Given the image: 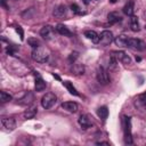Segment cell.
<instances>
[{
    "instance_id": "6",
    "label": "cell",
    "mask_w": 146,
    "mask_h": 146,
    "mask_svg": "<svg viewBox=\"0 0 146 146\" xmlns=\"http://www.w3.org/2000/svg\"><path fill=\"white\" fill-rule=\"evenodd\" d=\"M97 80L100 84L103 86H106L110 83V75H108V72L103 67V66H99L98 70H97Z\"/></svg>"
},
{
    "instance_id": "7",
    "label": "cell",
    "mask_w": 146,
    "mask_h": 146,
    "mask_svg": "<svg viewBox=\"0 0 146 146\" xmlns=\"http://www.w3.org/2000/svg\"><path fill=\"white\" fill-rule=\"evenodd\" d=\"M113 41V33L108 30H104L99 34V43L102 46H108Z\"/></svg>"
},
{
    "instance_id": "5",
    "label": "cell",
    "mask_w": 146,
    "mask_h": 146,
    "mask_svg": "<svg viewBox=\"0 0 146 146\" xmlns=\"http://www.w3.org/2000/svg\"><path fill=\"white\" fill-rule=\"evenodd\" d=\"M128 47L133 49V50H138V51H143V50L146 49L145 42L143 40H140V39H135V38H129Z\"/></svg>"
},
{
    "instance_id": "9",
    "label": "cell",
    "mask_w": 146,
    "mask_h": 146,
    "mask_svg": "<svg viewBox=\"0 0 146 146\" xmlns=\"http://www.w3.org/2000/svg\"><path fill=\"white\" fill-rule=\"evenodd\" d=\"M78 122H79V124H80V127H81L82 129H88V128H90V127L94 124L91 117H90L88 114H82V115H80Z\"/></svg>"
},
{
    "instance_id": "24",
    "label": "cell",
    "mask_w": 146,
    "mask_h": 146,
    "mask_svg": "<svg viewBox=\"0 0 146 146\" xmlns=\"http://www.w3.org/2000/svg\"><path fill=\"white\" fill-rule=\"evenodd\" d=\"M63 84L65 86V88L68 90V92H70L71 95H74V96H78V95H79V92L76 91V89L74 88V86H73L70 81H64Z\"/></svg>"
},
{
    "instance_id": "20",
    "label": "cell",
    "mask_w": 146,
    "mask_h": 146,
    "mask_svg": "<svg viewBox=\"0 0 146 146\" xmlns=\"http://www.w3.org/2000/svg\"><path fill=\"white\" fill-rule=\"evenodd\" d=\"M36 107L35 106H32V107H29L27 110H25V112L23 113V116H24V119H26V120H30V119H33L34 116H35V114H36Z\"/></svg>"
},
{
    "instance_id": "8",
    "label": "cell",
    "mask_w": 146,
    "mask_h": 146,
    "mask_svg": "<svg viewBox=\"0 0 146 146\" xmlns=\"http://www.w3.org/2000/svg\"><path fill=\"white\" fill-rule=\"evenodd\" d=\"M1 127L5 131H13L16 128V121L14 117H2L1 119Z\"/></svg>"
},
{
    "instance_id": "32",
    "label": "cell",
    "mask_w": 146,
    "mask_h": 146,
    "mask_svg": "<svg viewBox=\"0 0 146 146\" xmlns=\"http://www.w3.org/2000/svg\"><path fill=\"white\" fill-rule=\"evenodd\" d=\"M83 1V3H86V5H89V2H90V0H82Z\"/></svg>"
},
{
    "instance_id": "4",
    "label": "cell",
    "mask_w": 146,
    "mask_h": 146,
    "mask_svg": "<svg viewBox=\"0 0 146 146\" xmlns=\"http://www.w3.org/2000/svg\"><path fill=\"white\" fill-rule=\"evenodd\" d=\"M111 56L119 63H122V64H131V58L130 56L124 52V51H112Z\"/></svg>"
},
{
    "instance_id": "22",
    "label": "cell",
    "mask_w": 146,
    "mask_h": 146,
    "mask_svg": "<svg viewBox=\"0 0 146 146\" xmlns=\"http://www.w3.org/2000/svg\"><path fill=\"white\" fill-rule=\"evenodd\" d=\"M46 82L42 80V78H40V76H38L36 79H35V91H38V92H41V91H43L44 89H46Z\"/></svg>"
},
{
    "instance_id": "15",
    "label": "cell",
    "mask_w": 146,
    "mask_h": 146,
    "mask_svg": "<svg viewBox=\"0 0 146 146\" xmlns=\"http://www.w3.org/2000/svg\"><path fill=\"white\" fill-rule=\"evenodd\" d=\"M133 9H135V2H133V0H129V1L123 6L122 11H123V14L127 15V16H132Z\"/></svg>"
},
{
    "instance_id": "28",
    "label": "cell",
    "mask_w": 146,
    "mask_h": 146,
    "mask_svg": "<svg viewBox=\"0 0 146 146\" xmlns=\"http://www.w3.org/2000/svg\"><path fill=\"white\" fill-rule=\"evenodd\" d=\"M76 58H78V52L76 51H74V52H72L71 55H70V57H68V60L73 64L75 60H76Z\"/></svg>"
},
{
    "instance_id": "23",
    "label": "cell",
    "mask_w": 146,
    "mask_h": 146,
    "mask_svg": "<svg viewBox=\"0 0 146 146\" xmlns=\"http://www.w3.org/2000/svg\"><path fill=\"white\" fill-rule=\"evenodd\" d=\"M97 114H98V116H99L103 121H105V120L107 119V116H108V108H107L106 106H100V107L97 110Z\"/></svg>"
},
{
    "instance_id": "19",
    "label": "cell",
    "mask_w": 146,
    "mask_h": 146,
    "mask_svg": "<svg viewBox=\"0 0 146 146\" xmlns=\"http://www.w3.org/2000/svg\"><path fill=\"white\" fill-rule=\"evenodd\" d=\"M56 31H57L59 34L64 35V36H71V35H72L71 31H70L65 25H63V24H57V25H56Z\"/></svg>"
},
{
    "instance_id": "30",
    "label": "cell",
    "mask_w": 146,
    "mask_h": 146,
    "mask_svg": "<svg viewBox=\"0 0 146 146\" xmlns=\"http://www.w3.org/2000/svg\"><path fill=\"white\" fill-rule=\"evenodd\" d=\"M16 31L19 33V35H21V40H23L24 39V33H23V30L21 29V26H17L16 27Z\"/></svg>"
},
{
    "instance_id": "29",
    "label": "cell",
    "mask_w": 146,
    "mask_h": 146,
    "mask_svg": "<svg viewBox=\"0 0 146 146\" xmlns=\"http://www.w3.org/2000/svg\"><path fill=\"white\" fill-rule=\"evenodd\" d=\"M138 100L141 102V103H146V92L140 94V95L138 96Z\"/></svg>"
},
{
    "instance_id": "2",
    "label": "cell",
    "mask_w": 146,
    "mask_h": 146,
    "mask_svg": "<svg viewBox=\"0 0 146 146\" xmlns=\"http://www.w3.org/2000/svg\"><path fill=\"white\" fill-rule=\"evenodd\" d=\"M122 127L124 132V143L127 145L132 144V135H131V120L129 116L122 117Z\"/></svg>"
},
{
    "instance_id": "21",
    "label": "cell",
    "mask_w": 146,
    "mask_h": 146,
    "mask_svg": "<svg viewBox=\"0 0 146 146\" xmlns=\"http://www.w3.org/2000/svg\"><path fill=\"white\" fill-rule=\"evenodd\" d=\"M130 29L132 32H138L140 30L139 23H138V17L137 16H130Z\"/></svg>"
},
{
    "instance_id": "34",
    "label": "cell",
    "mask_w": 146,
    "mask_h": 146,
    "mask_svg": "<svg viewBox=\"0 0 146 146\" xmlns=\"http://www.w3.org/2000/svg\"><path fill=\"white\" fill-rule=\"evenodd\" d=\"M95 1H98V0H95Z\"/></svg>"
},
{
    "instance_id": "25",
    "label": "cell",
    "mask_w": 146,
    "mask_h": 146,
    "mask_svg": "<svg viewBox=\"0 0 146 146\" xmlns=\"http://www.w3.org/2000/svg\"><path fill=\"white\" fill-rule=\"evenodd\" d=\"M11 98H13V97H11L8 92H6V91H0V100H1V103H2V104L10 102V100H11Z\"/></svg>"
},
{
    "instance_id": "3",
    "label": "cell",
    "mask_w": 146,
    "mask_h": 146,
    "mask_svg": "<svg viewBox=\"0 0 146 146\" xmlns=\"http://www.w3.org/2000/svg\"><path fill=\"white\" fill-rule=\"evenodd\" d=\"M56 100H57V97H56L55 94H52V92H47V94L43 95L42 98H41V105H42L43 108L49 110V108H51V107L55 105Z\"/></svg>"
},
{
    "instance_id": "16",
    "label": "cell",
    "mask_w": 146,
    "mask_h": 146,
    "mask_svg": "<svg viewBox=\"0 0 146 146\" xmlns=\"http://www.w3.org/2000/svg\"><path fill=\"white\" fill-rule=\"evenodd\" d=\"M71 72L75 75H81L84 73V65L81 64V63H76L74 62L72 64V67H71Z\"/></svg>"
},
{
    "instance_id": "10",
    "label": "cell",
    "mask_w": 146,
    "mask_h": 146,
    "mask_svg": "<svg viewBox=\"0 0 146 146\" xmlns=\"http://www.w3.org/2000/svg\"><path fill=\"white\" fill-rule=\"evenodd\" d=\"M54 27L50 26V25H44L41 30H40V35L46 39V40H50L52 36H54Z\"/></svg>"
},
{
    "instance_id": "17",
    "label": "cell",
    "mask_w": 146,
    "mask_h": 146,
    "mask_svg": "<svg viewBox=\"0 0 146 146\" xmlns=\"http://www.w3.org/2000/svg\"><path fill=\"white\" fill-rule=\"evenodd\" d=\"M128 40L129 38L124 34H120L114 39V42L117 47H128Z\"/></svg>"
},
{
    "instance_id": "14",
    "label": "cell",
    "mask_w": 146,
    "mask_h": 146,
    "mask_svg": "<svg viewBox=\"0 0 146 146\" xmlns=\"http://www.w3.org/2000/svg\"><path fill=\"white\" fill-rule=\"evenodd\" d=\"M84 36H86L88 40H90L91 42H94V43H99V34H98L96 31H94V30H88V31H86V32H84Z\"/></svg>"
},
{
    "instance_id": "13",
    "label": "cell",
    "mask_w": 146,
    "mask_h": 146,
    "mask_svg": "<svg viewBox=\"0 0 146 146\" xmlns=\"http://www.w3.org/2000/svg\"><path fill=\"white\" fill-rule=\"evenodd\" d=\"M62 108H64L65 111H67L70 113H75L79 108V105L75 102H64L62 104Z\"/></svg>"
},
{
    "instance_id": "12",
    "label": "cell",
    "mask_w": 146,
    "mask_h": 146,
    "mask_svg": "<svg viewBox=\"0 0 146 146\" xmlns=\"http://www.w3.org/2000/svg\"><path fill=\"white\" fill-rule=\"evenodd\" d=\"M34 100V96L32 92H26L21 99H18V104L19 105H23V106H26V105H31Z\"/></svg>"
},
{
    "instance_id": "26",
    "label": "cell",
    "mask_w": 146,
    "mask_h": 146,
    "mask_svg": "<svg viewBox=\"0 0 146 146\" xmlns=\"http://www.w3.org/2000/svg\"><path fill=\"white\" fill-rule=\"evenodd\" d=\"M27 42H29V44H30L32 48H36L38 46H40V42H39L36 39H34V38H30V39L27 40Z\"/></svg>"
},
{
    "instance_id": "33",
    "label": "cell",
    "mask_w": 146,
    "mask_h": 146,
    "mask_svg": "<svg viewBox=\"0 0 146 146\" xmlns=\"http://www.w3.org/2000/svg\"><path fill=\"white\" fill-rule=\"evenodd\" d=\"M111 2H112V3H114V2H115V0H111Z\"/></svg>"
},
{
    "instance_id": "18",
    "label": "cell",
    "mask_w": 146,
    "mask_h": 146,
    "mask_svg": "<svg viewBox=\"0 0 146 146\" xmlns=\"http://www.w3.org/2000/svg\"><path fill=\"white\" fill-rule=\"evenodd\" d=\"M121 19H122V17L117 11H111L107 15V21H108L110 24H115V23L120 22Z\"/></svg>"
},
{
    "instance_id": "27",
    "label": "cell",
    "mask_w": 146,
    "mask_h": 146,
    "mask_svg": "<svg viewBox=\"0 0 146 146\" xmlns=\"http://www.w3.org/2000/svg\"><path fill=\"white\" fill-rule=\"evenodd\" d=\"M71 9H72V11H73L74 14H81L80 8H79V6H78L76 3H72V5H71Z\"/></svg>"
},
{
    "instance_id": "11",
    "label": "cell",
    "mask_w": 146,
    "mask_h": 146,
    "mask_svg": "<svg viewBox=\"0 0 146 146\" xmlns=\"http://www.w3.org/2000/svg\"><path fill=\"white\" fill-rule=\"evenodd\" d=\"M66 11H67V8L65 5H59L57 6L54 11H52V16L56 17V18H63L65 15H66Z\"/></svg>"
},
{
    "instance_id": "31",
    "label": "cell",
    "mask_w": 146,
    "mask_h": 146,
    "mask_svg": "<svg viewBox=\"0 0 146 146\" xmlns=\"http://www.w3.org/2000/svg\"><path fill=\"white\" fill-rule=\"evenodd\" d=\"M97 145H110V143H107V141H98Z\"/></svg>"
},
{
    "instance_id": "1",
    "label": "cell",
    "mask_w": 146,
    "mask_h": 146,
    "mask_svg": "<svg viewBox=\"0 0 146 146\" xmlns=\"http://www.w3.org/2000/svg\"><path fill=\"white\" fill-rule=\"evenodd\" d=\"M49 55H50L49 49L43 46H38L36 48H33L32 54H31L32 59L38 63H46L49 58Z\"/></svg>"
}]
</instances>
